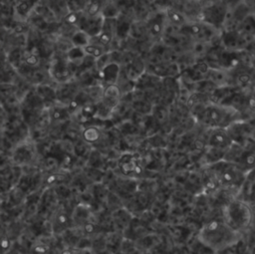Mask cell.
<instances>
[{"mask_svg":"<svg viewBox=\"0 0 255 254\" xmlns=\"http://www.w3.org/2000/svg\"><path fill=\"white\" fill-rule=\"evenodd\" d=\"M164 10H165L167 23L177 29L182 28L184 25H186L189 22L186 15L183 12L177 10L176 8L167 7Z\"/></svg>","mask_w":255,"mask_h":254,"instance_id":"cell-13","label":"cell"},{"mask_svg":"<svg viewBox=\"0 0 255 254\" xmlns=\"http://www.w3.org/2000/svg\"><path fill=\"white\" fill-rule=\"evenodd\" d=\"M104 20L105 18L102 16V14L97 16H88L85 14V12H83L78 28L85 31L91 38H93L101 33Z\"/></svg>","mask_w":255,"mask_h":254,"instance_id":"cell-9","label":"cell"},{"mask_svg":"<svg viewBox=\"0 0 255 254\" xmlns=\"http://www.w3.org/2000/svg\"><path fill=\"white\" fill-rule=\"evenodd\" d=\"M41 63V56L39 53H35L34 51H25L23 65L31 68L37 69Z\"/></svg>","mask_w":255,"mask_h":254,"instance_id":"cell-20","label":"cell"},{"mask_svg":"<svg viewBox=\"0 0 255 254\" xmlns=\"http://www.w3.org/2000/svg\"><path fill=\"white\" fill-rule=\"evenodd\" d=\"M222 42L224 44V46L227 49H232L235 48V46L237 45V35L235 34V32H228L225 34V36L222 38Z\"/></svg>","mask_w":255,"mask_h":254,"instance_id":"cell-24","label":"cell"},{"mask_svg":"<svg viewBox=\"0 0 255 254\" xmlns=\"http://www.w3.org/2000/svg\"><path fill=\"white\" fill-rule=\"evenodd\" d=\"M254 1V5H255V0H253Z\"/></svg>","mask_w":255,"mask_h":254,"instance_id":"cell-26","label":"cell"},{"mask_svg":"<svg viewBox=\"0 0 255 254\" xmlns=\"http://www.w3.org/2000/svg\"><path fill=\"white\" fill-rule=\"evenodd\" d=\"M78 67L66 58L56 57L50 62L48 72L50 78L58 84L66 83L74 79V75L77 73Z\"/></svg>","mask_w":255,"mask_h":254,"instance_id":"cell-5","label":"cell"},{"mask_svg":"<svg viewBox=\"0 0 255 254\" xmlns=\"http://www.w3.org/2000/svg\"><path fill=\"white\" fill-rule=\"evenodd\" d=\"M223 218L231 228L242 234L251 227L254 219V209L247 202L237 197L225 206Z\"/></svg>","mask_w":255,"mask_h":254,"instance_id":"cell-4","label":"cell"},{"mask_svg":"<svg viewBox=\"0 0 255 254\" xmlns=\"http://www.w3.org/2000/svg\"><path fill=\"white\" fill-rule=\"evenodd\" d=\"M84 51H85L86 56L91 57V58L97 60L98 58H100L102 55H104L106 52H108L110 50L107 49L106 47L102 46V45H99V44L91 42L89 45H87L84 48Z\"/></svg>","mask_w":255,"mask_h":254,"instance_id":"cell-18","label":"cell"},{"mask_svg":"<svg viewBox=\"0 0 255 254\" xmlns=\"http://www.w3.org/2000/svg\"><path fill=\"white\" fill-rule=\"evenodd\" d=\"M190 110L195 120L207 128H227L233 123L241 120L239 111L221 104H200Z\"/></svg>","mask_w":255,"mask_h":254,"instance_id":"cell-2","label":"cell"},{"mask_svg":"<svg viewBox=\"0 0 255 254\" xmlns=\"http://www.w3.org/2000/svg\"><path fill=\"white\" fill-rule=\"evenodd\" d=\"M37 0H16L14 5V15L21 21L30 17L36 6Z\"/></svg>","mask_w":255,"mask_h":254,"instance_id":"cell-12","label":"cell"},{"mask_svg":"<svg viewBox=\"0 0 255 254\" xmlns=\"http://www.w3.org/2000/svg\"><path fill=\"white\" fill-rule=\"evenodd\" d=\"M101 14L105 19H117L122 15V11L116 0H105Z\"/></svg>","mask_w":255,"mask_h":254,"instance_id":"cell-15","label":"cell"},{"mask_svg":"<svg viewBox=\"0 0 255 254\" xmlns=\"http://www.w3.org/2000/svg\"><path fill=\"white\" fill-rule=\"evenodd\" d=\"M138 165L136 163V160L130 156V155H127L126 158H122L121 160V168L123 170V172H125L126 174H130V173H135V171L138 169Z\"/></svg>","mask_w":255,"mask_h":254,"instance_id":"cell-21","label":"cell"},{"mask_svg":"<svg viewBox=\"0 0 255 254\" xmlns=\"http://www.w3.org/2000/svg\"><path fill=\"white\" fill-rule=\"evenodd\" d=\"M234 143L227 128H208L205 144L206 146L227 150Z\"/></svg>","mask_w":255,"mask_h":254,"instance_id":"cell-7","label":"cell"},{"mask_svg":"<svg viewBox=\"0 0 255 254\" xmlns=\"http://www.w3.org/2000/svg\"><path fill=\"white\" fill-rule=\"evenodd\" d=\"M237 82L241 87L247 86L251 82V76L248 73H241L237 76Z\"/></svg>","mask_w":255,"mask_h":254,"instance_id":"cell-25","label":"cell"},{"mask_svg":"<svg viewBox=\"0 0 255 254\" xmlns=\"http://www.w3.org/2000/svg\"><path fill=\"white\" fill-rule=\"evenodd\" d=\"M122 65L116 62H112L98 72V79L100 84L104 87L112 84H118V81L121 77Z\"/></svg>","mask_w":255,"mask_h":254,"instance_id":"cell-10","label":"cell"},{"mask_svg":"<svg viewBox=\"0 0 255 254\" xmlns=\"http://www.w3.org/2000/svg\"><path fill=\"white\" fill-rule=\"evenodd\" d=\"M147 34L152 39H160L167 26V19L165 15V10L161 9L155 13H152L145 20Z\"/></svg>","mask_w":255,"mask_h":254,"instance_id":"cell-8","label":"cell"},{"mask_svg":"<svg viewBox=\"0 0 255 254\" xmlns=\"http://www.w3.org/2000/svg\"><path fill=\"white\" fill-rule=\"evenodd\" d=\"M190 251L192 254H216L215 251L203 244L198 239H196V243L192 244V246L190 247Z\"/></svg>","mask_w":255,"mask_h":254,"instance_id":"cell-22","label":"cell"},{"mask_svg":"<svg viewBox=\"0 0 255 254\" xmlns=\"http://www.w3.org/2000/svg\"><path fill=\"white\" fill-rule=\"evenodd\" d=\"M123 98V93L118 84H112L104 87V93L101 101L109 108L114 110L119 106Z\"/></svg>","mask_w":255,"mask_h":254,"instance_id":"cell-11","label":"cell"},{"mask_svg":"<svg viewBox=\"0 0 255 254\" xmlns=\"http://www.w3.org/2000/svg\"><path fill=\"white\" fill-rule=\"evenodd\" d=\"M66 57L69 60V62H71L72 64L76 65L78 68L81 66V64L84 62V60L86 59V54L84 51V48L81 47H75L73 46L67 53H66Z\"/></svg>","mask_w":255,"mask_h":254,"instance_id":"cell-17","label":"cell"},{"mask_svg":"<svg viewBox=\"0 0 255 254\" xmlns=\"http://www.w3.org/2000/svg\"><path fill=\"white\" fill-rule=\"evenodd\" d=\"M227 12L228 9L222 2L212 3L201 10L200 21L207 23L215 28H218L224 23Z\"/></svg>","mask_w":255,"mask_h":254,"instance_id":"cell-6","label":"cell"},{"mask_svg":"<svg viewBox=\"0 0 255 254\" xmlns=\"http://www.w3.org/2000/svg\"><path fill=\"white\" fill-rule=\"evenodd\" d=\"M71 43L75 47H81L85 48L87 45L91 43V37L83 30L77 29L70 37H69Z\"/></svg>","mask_w":255,"mask_h":254,"instance_id":"cell-16","label":"cell"},{"mask_svg":"<svg viewBox=\"0 0 255 254\" xmlns=\"http://www.w3.org/2000/svg\"><path fill=\"white\" fill-rule=\"evenodd\" d=\"M35 93L42 100V102H49L52 105L57 103V89L48 84L37 85L35 88Z\"/></svg>","mask_w":255,"mask_h":254,"instance_id":"cell-14","label":"cell"},{"mask_svg":"<svg viewBox=\"0 0 255 254\" xmlns=\"http://www.w3.org/2000/svg\"><path fill=\"white\" fill-rule=\"evenodd\" d=\"M208 167L209 171L215 177L219 185L226 188L237 189L238 192L248 174L237 163L226 159H222L218 162L210 164Z\"/></svg>","mask_w":255,"mask_h":254,"instance_id":"cell-3","label":"cell"},{"mask_svg":"<svg viewBox=\"0 0 255 254\" xmlns=\"http://www.w3.org/2000/svg\"><path fill=\"white\" fill-rule=\"evenodd\" d=\"M197 239L219 253L235 246L241 239V234L231 228L224 218H213L200 228Z\"/></svg>","mask_w":255,"mask_h":254,"instance_id":"cell-1","label":"cell"},{"mask_svg":"<svg viewBox=\"0 0 255 254\" xmlns=\"http://www.w3.org/2000/svg\"><path fill=\"white\" fill-rule=\"evenodd\" d=\"M68 222H69L68 215L64 212H60L56 215L54 224L56 225V229H58L59 231H64L68 226Z\"/></svg>","mask_w":255,"mask_h":254,"instance_id":"cell-23","label":"cell"},{"mask_svg":"<svg viewBox=\"0 0 255 254\" xmlns=\"http://www.w3.org/2000/svg\"><path fill=\"white\" fill-rule=\"evenodd\" d=\"M83 138L88 143H96L102 136V132L98 127H87L83 130Z\"/></svg>","mask_w":255,"mask_h":254,"instance_id":"cell-19","label":"cell"}]
</instances>
